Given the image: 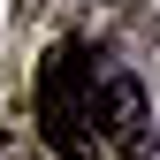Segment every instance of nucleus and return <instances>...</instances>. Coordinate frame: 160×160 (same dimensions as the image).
I'll return each instance as SVG.
<instances>
[{
    "instance_id": "2",
    "label": "nucleus",
    "mask_w": 160,
    "mask_h": 160,
    "mask_svg": "<svg viewBox=\"0 0 160 160\" xmlns=\"http://www.w3.org/2000/svg\"><path fill=\"white\" fill-rule=\"evenodd\" d=\"M99 92V145L114 160H152L160 137H152V107H145V84H137L130 69H99L92 76Z\"/></svg>"
},
{
    "instance_id": "1",
    "label": "nucleus",
    "mask_w": 160,
    "mask_h": 160,
    "mask_svg": "<svg viewBox=\"0 0 160 160\" xmlns=\"http://www.w3.org/2000/svg\"><path fill=\"white\" fill-rule=\"evenodd\" d=\"M92 61L84 46H53L46 61H38V137H46L53 160H99V92H92Z\"/></svg>"
}]
</instances>
